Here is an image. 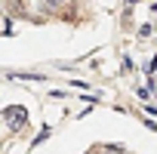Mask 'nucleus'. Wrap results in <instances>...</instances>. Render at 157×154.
Returning <instances> with one entry per match:
<instances>
[{
    "label": "nucleus",
    "instance_id": "obj_1",
    "mask_svg": "<svg viewBox=\"0 0 157 154\" xmlns=\"http://www.w3.org/2000/svg\"><path fill=\"white\" fill-rule=\"evenodd\" d=\"M43 3H46V6H49V10H62V6H65V3H68V0H43Z\"/></svg>",
    "mask_w": 157,
    "mask_h": 154
},
{
    "label": "nucleus",
    "instance_id": "obj_2",
    "mask_svg": "<svg viewBox=\"0 0 157 154\" xmlns=\"http://www.w3.org/2000/svg\"><path fill=\"white\" fill-rule=\"evenodd\" d=\"M126 154H129V151H126Z\"/></svg>",
    "mask_w": 157,
    "mask_h": 154
}]
</instances>
